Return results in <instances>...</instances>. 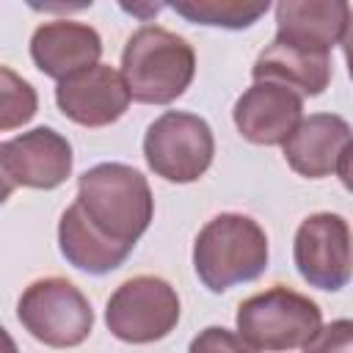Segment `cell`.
<instances>
[{
  "mask_svg": "<svg viewBox=\"0 0 353 353\" xmlns=\"http://www.w3.org/2000/svg\"><path fill=\"white\" fill-rule=\"evenodd\" d=\"M254 83L268 80L298 91L301 97H317L331 83V58L323 52H309L273 39L251 66Z\"/></svg>",
  "mask_w": 353,
  "mask_h": 353,
  "instance_id": "15",
  "label": "cell"
},
{
  "mask_svg": "<svg viewBox=\"0 0 353 353\" xmlns=\"http://www.w3.org/2000/svg\"><path fill=\"white\" fill-rule=\"evenodd\" d=\"M215 138L210 124L188 110H165L143 135L146 165L165 182H196L212 165Z\"/></svg>",
  "mask_w": 353,
  "mask_h": 353,
  "instance_id": "6",
  "label": "cell"
},
{
  "mask_svg": "<svg viewBox=\"0 0 353 353\" xmlns=\"http://www.w3.org/2000/svg\"><path fill=\"white\" fill-rule=\"evenodd\" d=\"M179 17L196 22V25H215L240 30L254 25L265 11L268 3H245V0H185L171 6Z\"/></svg>",
  "mask_w": 353,
  "mask_h": 353,
  "instance_id": "17",
  "label": "cell"
},
{
  "mask_svg": "<svg viewBox=\"0 0 353 353\" xmlns=\"http://www.w3.org/2000/svg\"><path fill=\"white\" fill-rule=\"evenodd\" d=\"M350 124L336 113H312L301 119L295 132L281 143L287 165L306 176V179H323L331 171H336L339 154L350 143Z\"/></svg>",
  "mask_w": 353,
  "mask_h": 353,
  "instance_id": "14",
  "label": "cell"
},
{
  "mask_svg": "<svg viewBox=\"0 0 353 353\" xmlns=\"http://www.w3.org/2000/svg\"><path fill=\"white\" fill-rule=\"evenodd\" d=\"M303 353H353V320H334L323 325Z\"/></svg>",
  "mask_w": 353,
  "mask_h": 353,
  "instance_id": "20",
  "label": "cell"
},
{
  "mask_svg": "<svg viewBox=\"0 0 353 353\" xmlns=\"http://www.w3.org/2000/svg\"><path fill=\"white\" fill-rule=\"evenodd\" d=\"M102 55V39L99 33L74 19H52L33 30L30 39V58L33 63L47 74L61 80H69L91 66L99 63Z\"/></svg>",
  "mask_w": 353,
  "mask_h": 353,
  "instance_id": "12",
  "label": "cell"
},
{
  "mask_svg": "<svg viewBox=\"0 0 353 353\" xmlns=\"http://www.w3.org/2000/svg\"><path fill=\"white\" fill-rule=\"evenodd\" d=\"M323 328V312L309 298L284 284L245 298L237 306V331L265 353L306 347Z\"/></svg>",
  "mask_w": 353,
  "mask_h": 353,
  "instance_id": "4",
  "label": "cell"
},
{
  "mask_svg": "<svg viewBox=\"0 0 353 353\" xmlns=\"http://www.w3.org/2000/svg\"><path fill=\"white\" fill-rule=\"evenodd\" d=\"M237 132L259 146L284 143L303 119V97L287 85L256 80L234 102Z\"/></svg>",
  "mask_w": 353,
  "mask_h": 353,
  "instance_id": "10",
  "label": "cell"
},
{
  "mask_svg": "<svg viewBox=\"0 0 353 353\" xmlns=\"http://www.w3.org/2000/svg\"><path fill=\"white\" fill-rule=\"evenodd\" d=\"M350 6L345 0H284L276 6V39L309 52L342 44Z\"/></svg>",
  "mask_w": 353,
  "mask_h": 353,
  "instance_id": "13",
  "label": "cell"
},
{
  "mask_svg": "<svg viewBox=\"0 0 353 353\" xmlns=\"http://www.w3.org/2000/svg\"><path fill=\"white\" fill-rule=\"evenodd\" d=\"M17 317L25 331L47 347H77L94 328V309L88 298L61 276L28 284L19 295Z\"/></svg>",
  "mask_w": 353,
  "mask_h": 353,
  "instance_id": "5",
  "label": "cell"
},
{
  "mask_svg": "<svg viewBox=\"0 0 353 353\" xmlns=\"http://www.w3.org/2000/svg\"><path fill=\"white\" fill-rule=\"evenodd\" d=\"M295 268L317 290L336 292L353 276V234L342 215L314 212L301 221L292 245Z\"/></svg>",
  "mask_w": 353,
  "mask_h": 353,
  "instance_id": "8",
  "label": "cell"
},
{
  "mask_svg": "<svg viewBox=\"0 0 353 353\" xmlns=\"http://www.w3.org/2000/svg\"><path fill=\"white\" fill-rule=\"evenodd\" d=\"M130 88L121 72L108 63H97L55 88V102L66 119L83 127H105L124 116L130 108Z\"/></svg>",
  "mask_w": 353,
  "mask_h": 353,
  "instance_id": "11",
  "label": "cell"
},
{
  "mask_svg": "<svg viewBox=\"0 0 353 353\" xmlns=\"http://www.w3.org/2000/svg\"><path fill=\"white\" fill-rule=\"evenodd\" d=\"M3 196L14 188L52 190L72 174V143L52 127H36L0 143Z\"/></svg>",
  "mask_w": 353,
  "mask_h": 353,
  "instance_id": "9",
  "label": "cell"
},
{
  "mask_svg": "<svg viewBox=\"0 0 353 353\" xmlns=\"http://www.w3.org/2000/svg\"><path fill=\"white\" fill-rule=\"evenodd\" d=\"M342 50H345L347 72L353 77V11H350V19H347V28H345V36H342Z\"/></svg>",
  "mask_w": 353,
  "mask_h": 353,
  "instance_id": "22",
  "label": "cell"
},
{
  "mask_svg": "<svg viewBox=\"0 0 353 353\" xmlns=\"http://www.w3.org/2000/svg\"><path fill=\"white\" fill-rule=\"evenodd\" d=\"M336 176H339V182L353 193V138H350V143L345 146V152L339 154V163H336Z\"/></svg>",
  "mask_w": 353,
  "mask_h": 353,
  "instance_id": "21",
  "label": "cell"
},
{
  "mask_svg": "<svg viewBox=\"0 0 353 353\" xmlns=\"http://www.w3.org/2000/svg\"><path fill=\"white\" fill-rule=\"evenodd\" d=\"M0 80H3V85H0V105H3L0 130L8 132L33 119L39 99H36L33 85L28 80H22L11 66H0Z\"/></svg>",
  "mask_w": 353,
  "mask_h": 353,
  "instance_id": "18",
  "label": "cell"
},
{
  "mask_svg": "<svg viewBox=\"0 0 353 353\" xmlns=\"http://www.w3.org/2000/svg\"><path fill=\"white\" fill-rule=\"evenodd\" d=\"M188 353H256V347L229 328L210 325V328L199 331V336L190 342Z\"/></svg>",
  "mask_w": 353,
  "mask_h": 353,
  "instance_id": "19",
  "label": "cell"
},
{
  "mask_svg": "<svg viewBox=\"0 0 353 353\" xmlns=\"http://www.w3.org/2000/svg\"><path fill=\"white\" fill-rule=\"evenodd\" d=\"M74 201L105 237L127 248L138 243L154 215L146 176L124 163H99L88 168L77 179Z\"/></svg>",
  "mask_w": 353,
  "mask_h": 353,
  "instance_id": "1",
  "label": "cell"
},
{
  "mask_svg": "<svg viewBox=\"0 0 353 353\" xmlns=\"http://www.w3.org/2000/svg\"><path fill=\"white\" fill-rule=\"evenodd\" d=\"M193 268L210 292L254 281L268 268V234L248 215L221 212L196 234Z\"/></svg>",
  "mask_w": 353,
  "mask_h": 353,
  "instance_id": "3",
  "label": "cell"
},
{
  "mask_svg": "<svg viewBox=\"0 0 353 353\" xmlns=\"http://www.w3.org/2000/svg\"><path fill=\"white\" fill-rule=\"evenodd\" d=\"M58 245H61V254L66 256L69 265H74L77 270H85V273H94V276H102V273H110L116 270L132 248L127 245H119L113 243L110 237H105L83 212V207L77 201H72L63 215H61V223H58Z\"/></svg>",
  "mask_w": 353,
  "mask_h": 353,
  "instance_id": "16",
  "label": "cell"
},
{
  "mask_svg": "<svg viewBox=\"0 0 353 353\" xmlns=\"http://www.w3.org/2000/svg\"><path fill=\"white\" fill-rule=\"evenodd\" d=\"M121 74L135 102L168 105L193 83L196 52L185 36L163 25H143L124 44Z\"/></svg>",
  "mask_w": 353,
  "mask_h": 353,
  "instance_id": "2",
  "label": "cell"
},
{
  "mask_svg": "<svg viewBox=\"0 0 353 353\" xmlns=\"http://www.w3.org/2000/svg\"><path fill=\"white\" fill-rule=\"evenodd\" d=\"M108 331L130 345L168 336L179 323L176 290L160 276H132L116 287L105 309Z\"/></svg>",
  "mask_w": 353,
  "mask_h": 353,
  "instance_id": "7",
  "label": "cell"
}]
</instances>
